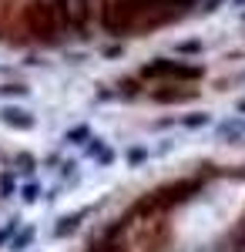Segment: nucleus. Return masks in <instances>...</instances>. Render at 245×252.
Instances as JSON below:
<instances>
[{
	"mask_svg": "<svg viewBox=\"0 0 245 252\" xmlns=\"http://www.w3.org/2000/svg\"><path fill=\"white\" fill-rule=\"evenodd\" d=\"M14 232H17V219H10V222L0 229V246H3V242H10V239H14Z\"/></svg>",
	"mask_w": 245,
	"mask_h": 252,
	"instance_id": "11",
	"label": "nucleus"
},
{
	"mask_svg": "<svg viewBox=\"0 0 245 252\" xmlns=\"http://www.w3.org/2000/svg\"><path fill=\"white\" fill-rule=\"evenodd\" d=\"M198 189H202V185L191 182V178H182V182H175V185H165V189H158V192L145 195V198L134 205V215H154V212H165V209H175V205H182L185 198H191Z\"/></svg>",
	"mask_w": 245,
	"mask_h": 252,
	"instance_id": "2",
	"label": "nucleus"
},
{
	"mask_svg": "<svg viewBox=\"0 0 245 252\" xmlns=\"http://www.w3.org/2000/svg\"><path fill=\"white\" fill-rule=\"evenodd\" d=\"M0 121L10 125V128H20V131L24 128H34V115H27L24 108H3L0 111Z\"/></svg>",
	"mask_w": 245,
	"mask_h": 252,
	"instance_id": "4",
	"label": "nucleus"
},
{
	"mask_svg": "<svg viewBox=\"0 0 245 252\" xmlns=\"http://www.w3.org/2000/svg\"><path fill=\"white\" fill-rule=\"evenodd\" d=\"M128 161L131 165H141L145 161V148H128Z\"/></svg>",
	"mask_w": 245,
	"mask_h": 252,
	"instance_id": "15",
	"label": "nucleus"
},
{
	"mask_svg": "<svg viewBox=\"0 0 245 252\" xmlns=\"http://www.w3.org/2000/svg\"><path fill=\"white\" fill-rule=\"evenodd\" d=\"M37 195H40L37 182H31V185H24V189H20V198H24V202H37Z\"/></svg>",
	"mask_w": 245,
	"mask_h": 252,
	"instance_id": "9",
	"label": "nucleus"
},
{
	"mask_svg": "<svg viewBox=\"0 0 245 252\" xmlns=\"http://www.w3.org/2000/svg\"><path fill=\"white\" fill-rule=\"evenodd\" d=\"M145 78H182V81H195L202 78L198 64H175V61H151L145 67Z\"/></svg>",
	"mask_w": 245,
	"mask_h": 252,
	"instance_id": "3",
	"label": "nucleus"
},
{
	"mask_svg": "<svg viewBox=\"0 0 245 252\" xmlns=\"http://www.w3.org/2000/svg\"><path fill=\"white\" fill-rule=\"evenodd\" d=\"M81 219H84V212H74V215H67V219H61V222L54 225V235H61V239H64V235H71L77 225H81Z\"/></svg>",
	"mask_w": 245,
	"mask_h": 252,
	"instance_id": "6",
	"label": "nucleus"
},
{
	"mask_svg": "<svg viewBox=\"0 0 245 252\" xmlns=\"http://www.w3.org/2000/svg\"><path fill=\"white\" fill-rule=\"evenodd\" d=\"M202 51V40H182L178 44V54H198Z\"/></svg>",
	"mask_w": 245,
	"mask_h": 252,
	"instance_id": "10",
	"label": "nucleus"
},
{
	"mask_svg": "<svg viewBox=\"0 0 245 252\" xmlns=\"http://www.w3.org/2000/svg\"><path fill=\"white\" fill-rule=\"evenodd\" d=\"M188 97H195V88H182V91L161 88V91H154V101H161V104H178V101H188Z\"/></svg>",
	"mask_w": 245,
	"mask_h": 252,
	"instance_id": "5",
	"label": "nucleus"
},
{
	"mask_svg": "<svg viewBox=\"0 0 245 252\" xmlns=\"http://www.w3.org/2000/svg\"><path fill=\"white\" fill-rule=\"evenodd\" d=\"M34 225H31V229H20L17 232V239H14V242H10V252H24L27 249V246H31V242H34Z\"/></svg>",
	"mask_w": 245,
	"mask_h": 252,
	"instance_id": "7",
	"label": "nucleus"
},
{
	"mask_svg": "<svg viewBox=\"0 0 245 252\" xmlns=\"http://www.w3.org/2000/svg\"><path fill=\"white\" fill-rule=\"evenodd\" d=\"M88 138H91V128H88V125H77V128L67 131V141H71V145H84Z\"/></svg>",
	"mask_w": 245,
	"mask_h": 252,
	"instance_id": "8",
	"label": "nucleus"
},
{
	"mask_svg": "<svg viewBox=\"0 0 245 252\" xmlns=\"http://www.w3.org/2000/svg\"><path fill=\"white\" fill-rule=\"evenodd\" d=\"M185 125H188V128H202V125H208V115L205 111H195V115L185 118Z\"/></svg>",
	"mask_w": 245,
	"mask_h": 252,
	"instance_id": "12",
	"label": "nucleus"
},
{
	"mask_svg": "<svg viewBox=\"0 0 245 252\" xmlns=\"http://www.w3.org/2000/svg\"><path fill=\"white\" fill-rule=\"evenodd\" d=\"M235 3H239V7H245V0H235Z\"/></svg>",
	"mask_w": 245,
	"mask_h": 252,
	"instance_id": "17",
	"label": "nucleus"
},
{
	"mask_svg": "<svg viewBox=\"0 0 245 252\" xmlns=\"http://www.w3.org/2000/svg\"><path fill=\"white\" fill-rule=\"evenodd\" d=\"M27 27L40 40H51L61 31H67L71 27V7H67V0H40V3H34L27 10Z\"/></svg>",
	"mask_w": 245,
	"mask_h": 252,
	"instance_id": "1",
	"label": "nucleus"
},
{
	"mask_svg": "<svg viewBox=\"0 0 245 252\" xmlns=\"http://www.w3.org/2000/svg\"><path fill=\"white\" fill-rule=\"evenodd\" d=\"M0 94L3 97H20V94H27V88H20V84H3Z\"/></svg>",
	"mask_w": 245,
	"mask_h": 252,
	"instance_id": "13",
	"label": "nucleus"
},
{
	"mask_svg": "<svg viewBox=\"0 0 245 252\" xmlns=\"http://www.w3.org/2000/svg\"><path fill=\"white\" fill-rule=\"evenodd\" d=\"M10 192H14V178H10V175H3V178H0V198H7Z\"/></svg>",
	"mask_w": 245,
	"mask_h": 252,
	"instance_id": "14",
	"label": "nucleus"
},
{
	"mask_svg": "<svg viewBox=\"0 0 245 252\" xmlns=\"http://www.w3.org/2000/svg\"><path fill=\"white\" fill-rule=\"evenodd\" d=\"M91 252H118V246H114V239H104V242H97Z\"/></svg>",
	"mask_w": 245,
	"mask_h": 252,
	"instance_id": "16",
	"label": "nucleus"
}]
</instances>
